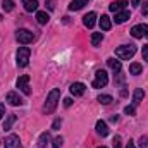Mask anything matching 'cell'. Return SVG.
<instances>
[{"instance_id": "16", "label": "cell", "mask_w": 148, "mask_h": 148, "mask_svg": "<svg viewBox=\"0 0 148 148\" xmlns=\"http://www.w3.org/2000/svg\"><path fill=\"white\" fill-rule=\"evenodd\" d=\"M23 5L28 12H35L38 9V2L36 0H23Z\"/></svg>"}, {"instance_id": "12", "label": "cell", "mask_w": 148, "mask_h": 148, "mask_svg": "<svg viewBox=\"0 0 148 148\" xmlns=\"http://www.w3.org/2000/svg\"><path fill=\"white\" fill-rule=\"evenodd\" d=\"M83 23H84L86 28H93L95 23H97V14H95V12H88V14L83 17Z\"/></svg>"}, {"instance_id": "21", "label": "cell", "mask_w": 148, "mask_h": 148, "mask_svg": "<svg viewBox=\"0 0 148 148\" xmlns=\"http://www.w3.org/2000/svg\"><path fill=\"white\" fill-rule=\"evenodd\" d=\"M36 21H38V24H47L48 21H50V16L47 14V12H36Z\"/></svg>"}, {"instance_id": "34", "label": "cell", "mask_w": 148, "mask_h": 148, "mask_svg": "<svg viewBox=\"0 0 148 148\" xmlns=\"http://www.w3.org/2000/svg\"><path fill=\"white\" fill-rule=\"evenodd\" d=\"M53 3H55L53 0H48V2H47V5H48V9H50V10H53V9H55V5H53Z\"/></svg>"}, {"instance_id": "5", "label": "cell", "mask_w": 148, "mask_h": 148, "mask_svg": "<svg viewBox=\"0 0 148 148\" xmlns=\"http://www.w3.org/2000/svg\"><path fill=\"white\" fill-rule=\"evenodd\" d=\"M109 83V76L105 71H97L95 73V81H93V88H103L105 84Z\"/></svg>"}, {"instance_id": "32", "label": "cell", "mask_w": 148, "mask_h": 148, "mask_svg": "<svg viewBox=\"0 0 148 148\" xmlns=\"http://www.w3.org/2000/svg\"><path fill=\"white\" fill-rule=\"evenodd\" d=\"M143 60H148V45H143Z\"/></svg>"}, {"instance_id": "2", "label": "cell", "mask_w": 148, "mask_h": 148, "mask_svg": "<svg viewBox=\"0 0 148 148\" xmlns=\"http://www.w3.org/2000/svg\"><path fill=\"white\" fill-rule=\"evenodd\" d=\"M134 53H136V47L134 45H122V47H119L115 50V55L119 59H122V60H129Z\"/></svg>"}, {"instance_id": "8", "label": "cell", "mask_w": 148, "mask_h": 148, "mask_svg": "<svg viewBox=\"0 0 148 148\" xmlns=\"http://www.w3.org/2000/svg\"><path fill=\"white\" fill-rule=\"evenodd\" d=\"M147 33H148L147 24H136V26H133V29H131V35L134 38H143V36H147Z\"/></svg>"}, {"instance_id": "30", "label": "cell", "mask_w": 148, "mask_h": 148, "mask_svg": "<svg viewBox=\"0 0 148 148\" xmlns=\"http://www.w3.org/2000/svg\"><path fill=\"white\" fill-rule=\"evenodd\" d=\"M112 143H114V148H121V136H115Z\"/></svg>"}, {"instance_id": "23", "label": "cell", "mask_w": 148, "mask_h": 148, "mask_svg": "<svg viewBox=\"0 0 148 148\" xmlns=\"http://www.w3.org/2000/svg\"><path fill=\"white\" fill-rule=\"evenodd\" d=\"M16 119H17V117H16L14 114H10V115H7V121L3 122V129H5V131H9V129L12 127V124L16 122Z\"/></svg>"}, {"instance_id": "25", "label": "cell", "mask_w": 148, "mask_h": 148, "mask_svg": "<svg viewBox=\"0 0 148 148\" xmlns=\"http://www.w3.org/2000/svg\"><path fill=\"white\" fill-rule=\"evenodd\" d=\"M102 38H103L102 33H93V35H91V45H93V47L100 45V43H102Z\"/></svg>"}, {"instance_id": "22", "label": "cell", "mask_w": 148, "mask_h": 148, "mask_svg": "<svg viewBox=\"0 0 148 148\" xmlns=\"http://www.w3.org/2000/svg\"><path fill=\"white\" fill-rule=\"evenodd\" d=\"M141 71H143V67H141V64H138V62H133V64L129 66V74L138 76V74H141Z\"/></svg>"}, {"instance_id": "15", "label": "cell", "mask_w": 148, "mask_h": 148, "mask_svg": "<svg viewBox=\"0 0 148 148\" xmlns=\"http://www.w3.org/2000/svg\"><path fill=\"white\" fill-rule=\"evenodd\" d=\"M143 97H145V91H143L141 88H136L134 93H133V105H138V103L143 100Z\"/></svg>"}, {"instance_id": "1", "label": "cell", "mask_w": 148, "mask_h": 148, "mask_svg": "<svg viewBox=\"0 0 148 148\" xmlns=\"http://www.w3.org/2000/svg\"><path fill=\"white\" fill-rule=\"evenodd\" d=\"M59 100H60V90H59V88H53V90L48 93V97H47V102H45L43 110L47 112V114H52V112L55 110Z\"/></svg>"}, {"instance_id": "40", "label": "cell", "mask_w": 148, "mask_h": 148, "mask_svg": "<svg viewBox=\"0 0 148 148\" xmlns=\"http://www.w3.org/2000/svg\"><path fill=\"white\" fill-rule=\"evenodd\" d=\"M147 38H148V33H147Z\"/></svg>"}, {"instance_id": "14", "label": "cell", "mask_w": 148, "mask_h": 148, "mask_svg": "<svg viewBox=\"0 0 148 148\" xmlns=\"http://www.w3.org/2000/svg\"><path fill=\"white\" fill-rule=\"evenodd\" d=\"M127 19H129V12H127V10L115 12V19H114V21H115L117 24H122V23H124V21H127Z\"/></svg>"}, {"instance_id": "31", "label": "cell", "mask_w": 148, "mask_h": 148, "mask_svg": "<svg viewBox=\"0 0 148 148\" xmlns=\"http://www.w3.org/2000/svg\"><path fill=\"white\" fill-rule=\"evenodd\" d=\"M60 124H62V121H60V119H55V121H53V124H52V129H59V127H60Z\"/></svg>"}, {"instance_id": "9", "label": "cell", "mask_w": 148, "mask_h": 148, "mask_svg": "<svg viewBox=\"0 0 148 148\" xmlns=\"http://www.w3.org/2000/svg\"><path fill=\"white\" fill-rule=\"evenodd\" d=\"M7 102H9L10 105H14V107L23 105V100H21V97H19L16 91H9V93H7Z\"/></svg>"}, {"instance_id": "35", "label": "cell", "mask_w": 148, "mask_h": 148, "mask_svg": "<svg viewBox=\"0 0 148 148\" xmlns=\"http://www.w3.org/2000/svg\"><path fill=\"white\" fill-rule=\"evenodd\" d=\"M3 114H5V107H3V105H0V119H2V115H3Z\"/></svg>"}, {"instance_id": "29", "label": "cell", "mask_w": 148, "mask_h": 148, "mask_svg": "<svg viewBox=\"0 0 148 148\" xmlns=\"http://www.w3.org/2000/svg\"><path fill=\"white\" fill-rule=\"evenodd\" d=\"M62 141H64V140H62L60 136H57V138L53 140V148H60L62 147Z\"/></svg>"}, {"instance_id": "27", "label": "cell", "mask_w": 148, "mask_h": 148, "mask_svg": "<svg viewBox=\"0 0 148 148\" xmlns=\"http://www.w3.org/2000/svg\"><path fill=\"white\" fill-rule=\"evenodd\" d=\"M124 112H126L127 115H134V112H136V105H127V107L124 109Z\"/></svg>"}, {"instance_id": "26", "label": "cell", "mask_w": 148, "mask_h": 148, "mask_svg": "<svg viewBox=\"0 0 148 148\" xmlns=\"http://www.w3.org/2000/svg\"><path fill=\"white\" fill-rule=\"evenodd\" d=\"M98 102H100L102 105H109V103H112V97L110 95H100V97H98Z\"/></svg>"}, {"instance_id": "17", "label": "cell", "mask_w": 148, "mask_h": 148, "mask_svg": "<svg viewBox=\"0 0 148 148\" xmlns=\"http://www.w3.org/2000/svg\"><path fill=\"white\" fill-rule=\"evenodd\" d=\"M107 66L110 67L114 73H121V60H115V59H107Z\"/></svg>"}, {"instance_id": "3", "label": "cell", "mask_w": 148, "mask_h": 148, "mask_svg": "<svg viewBox=\"0 0 148 148\" xmlns=\"http://www.w3.org/2000/svg\"><path fill=\"white\" fill-rule=\"evenodd\" d=\"M29 55H31V50L28 47H21L16 53V59H17V66L19 67H26L28 62H29Z\"/></svg>"}, {"instance_id": "38", "label": "cell", "mask_w": 148, "mask_h": 148, "mask_svg": "<svg viewBox=\"0 0 148 148\" xmlns=\"http://www.w3.org/2000/svg\"><path fill=\"white\" fill-rule=\"evenodd\" d=\"M131 3L133 5H140V0H131Z\"/></svg>"}, {"instance_id": "11", "label": "cell", "mask_w": 148, "mask_h": 148, "mask_svg": "<svg viewBox=\"0 0 148 148\" xmlns=\"http://www.w3.org/2000/svg\"><path fill=\"white\" fill-rule=\"evenodd\" d=\"M126 5H127V2H126V0H119V2H112L110 5H109V9H110L112 12L115 14V12L126 10Z\"/></svg>"}, {"instance_id": "28", "label": "cell", "mask_w": 148, "mask_h": 148, "mask_svg": "<svg viewBox=\"0 0 148 148\" xmlns=\"http://www.w3.org/2000/svg\"><path fill=\"white\" fill-rule=\"evenodd\" d=\"M140 147L141 148L148 147V136H141V138H140Z\"/></svg>"}, {"instance_id": "20", "label": "cell", "mask_w": 148, "mask_h": 148, "mask_svg": "<svg viewBox=\"0 0 148 148\" xmlns=\"http://www.w3.org/2000/svg\"><path fill=\"white\" fill-rule=\"evenodd\" d=\"M48 141H50V134L48 133H41L40 134V140H38V148H45Z\"/></svg>"}, {"instance_id": "10", "label": "cell", "mask_w": 148, "mask_h": 148, "mask_svg": "<svg viewBox=\"0 0 148 148\" xmlns=\"http://www.w3.org/2000/svg\"><path fill=\"white\" fill-rule=\"evenodd\" d=\"M84 90H86V86H84L83 83H73V84H71V93H73L74 97L84 95Z\"/></svg>"}, {"instance_id": "19", "label": "cell", "mask_w": 148, "mask_h": 148, "mask_svg": "<svg viewBox=\"0 0 148 148\" xmlns=\"http://www.w3.org/2000/svg\"><path fill=\"white\" fill-rule=\"evenodd\" d=\"M86 3H88V0H73L71 5H69V10H79V9H83Z\"/></svg>"}, {"instance_id": "24", "label": "cell", "mask_w": 148, "mask_h": 148, "mask_svg": "<svg viewBox=\"0 0 148 148\" xmlns=\"http://www.w3.org/2000/svg\"><path fill=\"white\" fill-rule=\"evenodd\" d=\"M2 9L5 12H10L14 9V0H2Z\"/></svg>"}, {"instance_id": "7", "label": "cell", "mask_w": 148, "mask_h": 148, "mask_svg": "<svg viewBox=\"0 0 148 148\" xmlns=\"http://www.w3.org/2000/svg\"><path fill=\"white\" fill-rule=\"evenodd\" d=\"M3 147L5 148H21V140H19V136H17V134L7 136L5 141H3Z\"/></svg>"}, {"instance_id": "6", "label": "cell", "mask_w": 148, "mask_h": 148, "mask_svg": "<svg viewBox=\"0 0 148 148\" xmlns=\"http://www.w3.org/2000/svg\"><path fill=\"white\" fill-rule=\"evenodd\" d=\"M17 88L24 93V95H31V88H29V76L24 74L17 79Z\"/></svg>"}, {"instance_id": "36", "label": "cell", "mask_w": 148, "mask_h": 148, "mask_svg": "<svg viewBox=\"0 0 148 148\" xmlns=\"http://www.w3.org/2000/svg\"><path fill=\"white\" fill-rule=\"evenodd\" d=\"M121 97H127V91L126 90H121Z\"/></svg>"}, {"instance_id": "33", "label": "cell", "mask_w": 148, "mask_h": 148, "mask_svg": "<svg viewBox=\"0 0 148 148\" xmlns=\"http://www.w3.org/2000/svg\"><path fill=\"white\" fill-rule=\"evenodd\" d=\"M73 105V100L71 98H64V107H71Z\"/></svg>"}, {"instance_id": "4", "label": "cell", "mask_w": 148, "mask_h": 148, "mask_svg": "<svg viewBox=\"0 0 148 148\" xmlns=\"http://www.w3.org/2000/svg\"><path fill=\"white\" fill-rule=\"evenodd\" d=\"M16 40L23 45H28V43L33 41V33L29 29H17L16 31Z\"/></svg>"}, {"instance_id": "37", "label": "cell", "mask_w": 148, "mask_h": 148, "mask_svg": "<svg viewBox=\"0 0 148 148\" xmlns=\"http://www.w3.org/2000/svg\"><path fill=\"white\" fill-rule=\"evenodd\" d=\"M126 148H136V147H134V143H133V141H129V143H127V147H126Z\"/></svg>"}, {"instance_id": "13", "label": "cell", "mask_w": 148, "mask_h": 148, "mask_svg": "<svg viewBox=\"0 0 148 148\" xmlns=\"http://www.w3.org/2000/svg\"><path fill=\"white\" fill-rule=\"evenodd\" d=\"M97 133H98L100 136H107V134H109V126H107V122L98 121V122H97Z\"/></svg>"}, {"instance_id": "18", "label": "cell", "mask_w": 148, "mask_h": 148, "mask_svg": "<svg viewBox=\"0 0 148 148\" xmlns=\"http://www.w3.org/2000/svg\"><path fill=\"white\" fill-rule=\"evenodd\" d=\"M100 28H102L103 31H109L112 28V23H110V17H109V16H102V17H100Z\"/></svg>"}, {"instance_id": "39", "label": "cell", "mask_w": 148, "mask_h": 148, "mask_svg": "<svg viewBox=\"0 0 148 148\" xmlns=\"http://www.w3.org/2000/svg\"><path fill=\"white\" fill-rule=\"evenodd\" d=\"M98 148H107V147H98Z\"/></svg>"}]
</instances>
